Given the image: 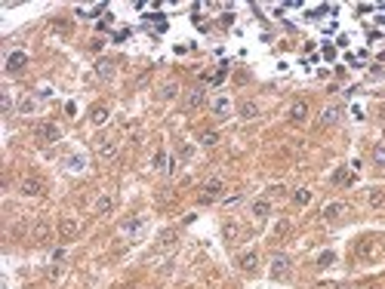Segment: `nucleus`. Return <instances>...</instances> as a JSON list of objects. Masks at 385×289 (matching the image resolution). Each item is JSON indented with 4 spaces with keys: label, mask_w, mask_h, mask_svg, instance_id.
<instances>
[{
    "label": "nucleus",
    "mask_w": 385,
    "mask_h": 289,
    "mask_svg": "<svg viewBox=\"0 0 385 289\" xmlns=\"http://www.w3.org/2000/svg\"><path fill=\"white\" fill-rule=\"evenodd\" d=\"M34 139L41 142V145H53V142H59V139H62L59 123H53V120H41V123L34 127Z\"/></svg>",
    "instance_id": "1"
},
{
    "label": "nucleus",
    "mask_w": 385,
    "mask_h": 289,
    "mask_svg": "<svg viewBox=\"0 0 385 289\" xmlns=\"http://www.w3.org/2000/svg\"><path fill=\"white\" fill-rule=\"evenodd\" d=\"M253 216L256 219H268L272 216V200H253Z\"/></svg>",
    "instance_id": "23"
},
{
    "label": "nucleus",
    "mask_w": 385,
    "mask_h": 289,
    "mask_svg": "<svg viewBox=\"0 0 385 289\" xmlns=\"http://www.w3.org/2000/svg\"><path fill=\"white\" fill-rule=\"evenodd\" d=\"M339 117H342V105H327V108L321 111L318 127H336V123H339Z\"/></svg>",
    "instance_id": "9"
},
{
    "label": "nucleus",
    "mask_w": 385,
    "mask_h": 289,
    "mask_svg": "<svg viewBox=\"0 0 385 289\" xmlns=\"http://www.w3.org/2000/svg\"><path fill=\"white\" fill-rule=\"evenodd\" d=\"M345 213H349V206H345L342 200H333V203H327L324 210H321V219H327V222H336V219H342Z\"/></svg>",
    "instance_id": "7"
},
{
    "label": "nucleus",
    "mask_w": 385,
    "mask_h": 289,
    "mask_svg": "<svg viewBox=\"0 0 385 289\" xmlns=\"http://www.w3.org/2000/svg\"><path fill=\"white\" fill-rule=\"evenodd\" d=\"M96 151H99L102 160H114V157H118V142H114V139H99Z\"/></svg>",
    "instance_id": "15"
},
{
    "label": "nucleus",
    "mask_w": 385,
    "mask_h": 289,
    "mask_svg": "<svg viewBox=\"0 0 385 289\" xmlns=\"http://www.w3.org/2000/svg\"><path fill=\"white\" fill-rule=\"evenodd\" d=\"M145 225H148V216H133V219H127V222L121 225V231L130 234V237H136V234H142Z\"/></svg>",
    "instance_id": "14"
},
{
    "label": "nucleus",
    "mask_w": 385,
    "mask_h": 289,
    "mask_svg": "<svg viewBox=\"0 0 385 289\" xmlns=\"http://www.w3.org/2000/svg\"><path fill=\"white\" fill-rule=\"evenodd\" d=\"M238 114H241V120H256V117H259V105H256L253 99H244V102L238 105Z\"/></svg>",
    "instance_id": "19"
},
{
    "label": "nucleus",
    "mask_w": 385,
    "mask_h": 289,
    "mask_svg": "<svg viewBox=\"0 0 385 289\" xmlns=\"http://www.w3.org/2000/svg\"><path fill=\"white\" fill-rule=\"evenodd\" d=\"M191 154H195V148H191V145H182L179 148V160H191Z\"/></svg>",
    "instance_id": "34"
},
{
    "label": "nucleus",
    "mask_w": 385,
    "mask_h": 289,
    "mask_svg": "<svg viewBox=\"0 0 385 289\" xmlns=\"http://www.w3.org/2000/svg\"><path fill=\"white\" fill-rule=\"evenodd\" d=\"M176 93H179V87H176V84H167V87L161 90V99H176Z\"/></svg>",
    "instance_id": "33"
},
{
    "label": "nucleus",
    "mask_w": 385,
    "mask_h": 289,
    "mask_svg": "<svg viewBox=\"0 0 385 289\" xmlns=\"http://www.w3.org/2000/svg\"><path fill=\"white\" fill-rule=\"evenodd\" d=\"M216 142H219V133H216V130H207V133L201 136V145H204V148H213Z\"/></svg>",
    "instance_id": "30"
},
{
    "label": "nucleus",
    "mask_w": 385,
    "mask_h": 289,
    "mask_svg": "<svg viewBox=\"0 0 385 289\" xmlns=\"http://www.w3.org/2000/svg\"><path fill=\"white\" fill-rule=\"evenodd\" d=\"M96 77H99V80H111V77H114V62H111V59L96 62Z\"/></svg>",
    "instance_id": "21"
},
{
    "label": "nucleus",
    "mask_w": 385,
    "mask_h": 289,
    "mask_svg": "<svg viewBox=\"0 0 385 289\" xmlns=\"http://www.w3.org/2000/svg\"><path fill=\"white\" fill-rule=\"evenodd\" d=\"M4 114H13V99L4 93Z\"/></svg>",
    "instance_id": "38"
},
{
    "label": "nucleus",
    "mask_w": 385,
    "mask_h": 289,
    "mask_svg": "<svg viewBox=\"0 0 385 289\" xmlns=\"http://www.w3.org/2000/svg\"><path fill=\"white\" fill-rule=\"evenodd\" d=\"M333 289H349V286H333Z\"/></svg>",
    "instance_id": "40"
},
{
    "label": "nucleus",
    "mask_w": 385,
    "mask_h": 289,
    "mask_svg": "<svg viewBox=\"0 0 385 289\" xmlns=\"http://www.w3.org/2000/svg\"><path fill=\"white\" fill-rule=\"evenodd\" d=\"M37 96H31V93H25L22 99H19V105H16V111L22 114V117H31V114H37Z\"/></svg>",
    "instance_id": "13"
},
{
    "label": "nucleus",
    "mask_w": 385,
    "mask_h": 289,
    "mask_svg": "<svg viewBox=\"0 0 385 289\" xmlns=\"http://www.w3.org/2000/svg\"><path fill=\"white\" fill-rule=\"evenodd\" d=\"M121 289H139V286H121Z\"/></svg>",
    "instance_id": "39"
},
{
    "label": "nucleus",
    "mask_w": 385,
    "mask_h": 289,
    "mask_svg": "<svg viewBox=\"0 0 385 289\" xmlns=\"http://www.w3.org/2000/svg\"><path fill=\"white\" fill-rule=\"evenodd\" d=\"M151 163H154V170H164V163H170V160H167V151H158Z\"/></svg>",
    "instance_id": "32"
},
{
    "label": "nucleus",
    "mask_w": 385,
    "mask_h": 289,
    "mask_svg": "<svg viewBox=\"0 0 385 289\" xmlns=\"http://www.w3.org/2000/svg\"><path fill=\"white\" fill-rule=\"evenodd\" d=\"M170 243H176V234L173 231H164L161 234V246H170Z\"/></svg>",
    "instance_id": "35"
},
{
    "label": "nucleus",
    "mask_w": 385,
    "mask_h": 289,
    "mask_svg": "<svg viewBox=\"0 0 385 289\" xmlns=\"http://www.w3.org/2000/svg\"><path fill=\"white\" fill-rule=\"evenodd\" d=\"M59 237L62 240H74L77 237V231H81V225H77V219H71V216H65V219H59Z\"/></svg>",
    "instance_id": "8"
},
{
    "label": "nucleus",
    "mask_w": 385,
    "mask_h": 289,
    "mask_svg": "<svg viewBox=\"0 0 385 289\" xmlns=\"http://www.w3.org/2000/svg\"><path fill=\"white\" fill-rule=\"evenodd\" d=\"M222 191H225V185H222V179H207V182L201 185V194H198V203H201V206H210V203H216V200H222Z\"/></svg>",
    "instance_id": "2"
},
{
    "label": "nucleus",
    "mask_w": 385,
    "mask_h": 289,
    "mask_svg": "<svg viewBox=\"0 0 385 289\" xmlns=\"http://www.w3.org/2000/svg\"><path fill=\"white\" fill-rule=\"evenodd\" d=\"M84 167H87V157H84V154L65 157V170H68V173H84Z\"/></svg>",
    "instance_id": "20"
},
{
    "label": "nucleus",
    "mask_w": 385,
    "mask_h": 289,
    "mask_svg": "<svg viewBox=\"0 0 385 289\" xmlns=\"http://www.w3.org/2000/svg\"><path fill=\"white\" fill-rule=\"evenodd\" d=\"M367 203L373 206V210H382V206H385V188H370Z\"/></svg>",
    "instance_id": "22"
},
{
    "label": "nucleus",
    "mask_w": 385,
    "mask_h": 289,
    "mask_svg": "<svg viewBox=\"0 0 385 289\" xmlns=\"http://www.w3.org/2000/svg\"><path fill=\"white\" fill-rule=\"evenodd\" d=\"M293 203H296V206H308V203H312V191H308V188H299V191L293 194Z\"/></svg>",
    "instance_id": "28"
},
{
    "label": "nucleus",
    "mask_w": 385,
    "mask_h": 289,
    "mask_svg": "<svg viewBox=\"0 0 385 289\" xmlns=\"http://www.w3.org/2000/svg\"><path fill=\"white\" fill-rule=\"evenodd\" d=\"M290 234V219H278V225L272 228V240H284Z\"/></svg>",
    "instance_id": "24"
},
{
    "label": "nucleus",
    "mask_w": 385,
    "mask_h": 289,
    "mask_svg": "<svg viewBox=\"0 0 385 289\" xmlns=\"http://www.w3.org/2000/svg\"><path fill=\"white\" fill-rule=\"evenodd\" d=\"M238 268H241L244 274H256V271H259V253H256V250L241 253V256H238Z\"/></svg>",
    "instance_id": "6"
},
{
    "label": "nucleus",
    "mask_w": 385,
    "mask_h": 289,
    "mask_svg": "<svg viewBox=\"0 0 385 289\" xmlns=\"http://www.w3.org/2000/svg\"><path fill=\"white\" fill-rule=\"evenodd\" d=\"M167 173H170V176H176V173H179V160H176V157L167 163Z\"/></svg>",
    "instance_id": "37"
},
{
    "label": "nucleus",
    "mask_w": 385,
    "mask_h": 289,
    "mask_svg": "<svg viewBox=\"0 0 385 289\" xmlns=\"http://www.w3.org/2000/svg\"><path fill=\"white\" fill-rule=\"evenodd\" d=\"M25 65H28V53L16 50V53H10V56H7V74H19Z\"/></svg>",
    "instance_id": "11"
},
{
    "label": "nucleus",
    "mask_w": 385,
    "mask_h": 289,
    "mask_svg": "<svg viewBox=\"0 0 385 289\" xmlns=\"http://www.w3.org/2000/svg\"><path fill=\"white\" fill-rule=\"evenodd\" d=\"M290 268H293V262H290L287 253H275L272 256V280H287Z\"/></svg>",
    "instance_id": "3"
},
{
    "label": "nucleus",
    "mask_w": 385,
    "mask_h": 289,
    "mask_svg": "<svg viewBox=\"0 0 385 289\" xmlns=\"http://www.w3.org/2000/svg\"><path fill=\"white\" fill-rule=\"evenodd\" d=\"M370 160H373L376 170H385V145H376V148L370 151Z\"/></svg>",
    "instance_id": "25"
},
{
    "label": "nucleus",
    "mask_w": 385,
    "mask_h": 289,
    "mask_svg": "<svg viewBox=\"0 0 385 289\" xmlns=\"http://www.w3.org/2000/svg\"><path fill=\"white\" fill-rule=\"evenodd\" d=\"M31 240H34V243H47V240H50V222H47V219H37V222L31 225Z\"/></svg>",
    "instance_id": "12"
},
{
    "label": "nucleus",
    "mask_w": 385,
    "mask_h": 289,
    "mask_svg": "<svg viewBox=\"0 0 385 289\" xmlns=\"http://www.w3.org/2000/svg\"><path fill=\"white\" fill-rule=\"evenodd\" d=\"M238 234H241V228H238L235 222H225V225H222V237H225V243H235Z\"/></svg>",
    "instance_id": "26"
},
{
    "label": "nucleus",
    "mask_w": 385,
    "mask_h": 289,
    "mask_svg": "<svg viewBox=\"0 0 385 289\" xmlns=\"http://www.w3.org/2000/svg\"><path fill=\"white\" fill-rule=\"evenodd\" d=\"M108 117H111V111H108V105H93L90 108V123H93V127H105V123H108Z\"/></svg>",
    "instance_id": "16"
},
{
    "label": "nucleus",
    "mask_w": 385,
    "mask_h": 289,
    "mask_svg": "<svg viewBox=\"0 0 385 289\" xmlns=\"http://www.w3.org/2000/svg\"><path fill=\"white\" fill-rule=\"evenodd\" d=\"M114 206H118V197H114V194H102L96 200V216H111Z\"/></svg>",
    "instance_id": "17"
},
{
    "label": "nucleus",
    "mask_w": 385,
    "mask_h": 289,
    "mask_svg": "<svg viewBox=\"0 0 385 289\" xmlns=\"http://www.w3.org/2000/svg\"><path fill=\"white\" fill-rule=\"evenodd\" d=\"M204 102H207V90H204V87H195L191 93H185V99H182V108H185V111H198Z\"/></svg>",
    "instance_id": "5"
},
{
    "label": "nucleus",
    "mask_w": 385,
    "mask_h": 289,
    "mask_svg": "<svg viewBox=\"0 0 385 289\" xmlns=\"http://www.w3.org/2000/svg\"><path fill=\"white\" fill-rule=\"evenodd\" d=\"M228 111H231V102H228V96H219V99L213 102V114H216V117H225Z\"/></svg>",
    "instance_id": "27"
},
{
    "label": "nucleus",
    "mask_w": 385,
    "mask_h": 289,
    "mask_svg": "<svg viewBox=\"0 0 385 289\" xmlns=\"http://www.w3.org/2000/svg\"><path fill=\"white\" fill-rule=\"evenodd\" d=\"M305 120H308V102L299 99V102H293V108H290V123H293V127H302Z\"/></svg>",
    "instance_id": "10"
},
{
    "label": "nucleus",
    "mask_w": 385,
    "mask_h": 289,
    "mask_svg": "<svg viewBox=\"0 0 385 289\" xmlns=\"http://www.w3.org/2000/svg\"><path fill=\"white\" fill-rule=\"evenodd\" d=\"M44 191H47V185H44V179H37V176H25L19 182V194H25V197H41Z\"/></svg>",
    "instance_id": "4"
},
{
    "label": "nucleus",
    "mask_w": 385,
    "mask_h": 289,
    "mask_svg": "<svg viewBox=\"0 0 385 289\" xmlns=\"http://www.w3.org/2000/svg\"><path fill=\"white\" fill-rule=\"evenodd\" d=\"M373 253H376V240H373V237H361V240L355 243V256H358V259H370Z\"/></svg>",
    "instance_id": "18"
},
{
    "label": "nucleus",
    "mask_w": 385,
    "mask_h": 289,
    "mask_svg": "<svg viewBox=\"0 0 385 289\" xmlns=\"http://www.w3.org/2000/svg\"><path fill=\"white\" fill-rule=\"evenodd\" d=\"M333 262H336V253H333V250H324V253L318 256V265H321V268H330Z\"/></svg>",
    "instance_id": "31"
},
{
    "label": "nucleus",
    "mask_w": 385,
    "mask_h": 289,
    "mask_svg": "<svg viewBox=\"0 0 385 289\" xmlns=\"http://www.w3.org/2000/svg\"><path fill=\"white\" fill-rule=\"evenodd\" d=\"M333 185H349L352 182V176H349V170H345V167H339L336 173H333V179H330Z\"/></svg>",
    "instance_id": "29"
},
{
    "label": "nucleus",
    "mask_w": 385,
    "mask_h": 289,
    "mask_svg": "<svg viewBox=\"0 0 385 289\" xmlns=\"http://www.w3.org/2000/svg\"><path fill=\"white\" fill-rule=\"evenodd\" d=\"M284 185H272V188H268V197H284Z\"/></svg>",
    "instance_id": "36"
}]
</instances>
